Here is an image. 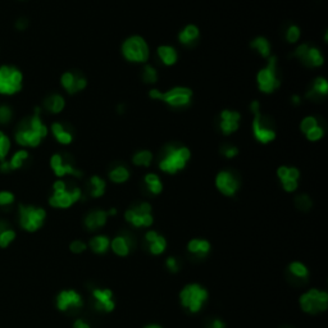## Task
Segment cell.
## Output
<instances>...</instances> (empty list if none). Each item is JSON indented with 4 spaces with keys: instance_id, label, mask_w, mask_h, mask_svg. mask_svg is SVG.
I'll list each match as a JSON object with an SVG mask.
<instances>
[{
    "instance_id": "9c48e42d",
    "label": "cell",
    "mask_w": 328,
    "mask_h": 328,
    "mask_svg": "<svg viewBox=\"0 0 328 328\" xmlns=\"http://www.w3.org/2000/svg\"><path fill=\"white\" fill-rule=\"evenodd\" d=\"M23 82V75L16 67L2 66L0 67V94L14 95L19 93Z\"/></svg>"
},
{
    "instance_id": "d4e9b609",
    "label": "cell",
    "mask_w": 328,
    "mask_h": 328,
    "mask_svg": "<svg viewBox=\"0 0 328 328\" xmlns=\"http://www.w3.org/2000/svg\"><path fill=\"white\" fill-rule=\"evenodd\" d=\"M157 54L159 56L160 62L163 64H166L167 67H171V66L176 64L177 61H178V53L171 45H160L157 49Z\"/></svg>"
},
{
    "instance_id": "4fadbf2b",
    "label": "cell",
    "mask_w": 328,
    "mask_h": 328,
    "mask_svg": "<svg viewBox=\"0 0 328 328\" xmlns=\"http://www.w3.org/2000/svg\"><path fill=\"white\" fill-rule=\"evenodd\" d=\"M292 55L299 59L305 66H308V67H320L324 63V56H323L322 51L319 49L314 48V46L307 45V44H302V45L296 46Z\"/></svg>"
},
{
    "instance_id": "ac0fdd59",
    "label": "cell",
    "mask_w": 328,
    "mask_h": 328,
    "mask_svg": "<svg viewBox=\"0 0 328 328\" xmlns=\"http://www.w3.org/2000/svg\"><path fill=\"white\" fill-rule=\"evenodd\" d=\"M50 167L56 177H64L67 174L73 177H82V172L73 167L70 162H66L62 154H54L50 158Z\"/></svg>"
},
{
    "instance_id": "d590c367",
    "label": "cell",
    "mask_w": 328,
    "mask_h": 328,
    "mask_svg": "<svg viewBox=\"0 0 328 328\" xmlns=\"http://www.w3.org/2000/svg\"><path fill=\"white\" fill-rule=\"evenodd\" d=\"M128 178H130V171L123 166L114 167L109 172V180L114 184H123V182L128 181Z\"/></svg>"
},
{
    "instance_id": "bcb514c9",
    "label": "cell",
    "mask_w": 328,
    "mask_h": 328,
    "mask_svg": "<svg viewBox=\"0 0 328 328\" xmlns=\"http://www.w3.org/2000/svg\"><path fill=\"white\" fill-rule=\"evenodd\" d=\"M11 120H12L11 108L6 107V105H2V107H0V123L4 125V123H8Z\"/></svg>"
},
{
    "instance_id": "ffe728a7",
    "label": "cell",
    "mask_w": 328,
    "mask_h": 328,
    "mask_svg": "<svg viewBox=\"0 0 328 328\" xmlns=\"http://www.w3.org/2000/svg\"><path fill=\"white\" fill-rule=\"evenodd\" d=\"M61 83L70 95L85 90L87 86V80L82 76H76L73 72H66L62 75Z\"/></svg>"
},
{
    "instance_id": "3957f363",
    "label": "cell",
    "mask_w": 328,
    "mask_h": 328,
    "mask_svg": "<svg viewBox=\"0 0 328 328\" xmlns=\"http://www.w3.org/2000/svg\"><path fill=\"white\" fill-rule=\"evenodd\" d=\"M149 96L154 100H160L168 104L172 108H182L187 107L191 103L192 99V90L185 86H176L172 87L168 91L157 90V88H152L149 91Z\"/></svg>"
},
{
    "instance_id": "816d5d0a",
    "label": "cell",
    "mask_w": 328,
    "mask_h": 328,
    "mask_svg": "<svg viewBox=\"0 0 328 328\" xmlns=\"http://www.w3.org/2000/svg\"><path fill=\"white\" fill-rule=\"evenodd\" d=\"M73 328H91V327L85 322V320L77 319L75 322V324H73Z\"/></svg>"
},
{
    "instance_id": "44dd1931",
    "label": "cell",
    "mask_w": 328,
    "mask_h": 328,
    "mask_svg": "<svg viewBox=\"0 0 328 328\" xmlns=\"http://www.w3.org/2000/svg\"><path fill=\"white\" fill-rule=\"evenodd\" d=\"M134 246L135 241L132 240L131 235H128V233H123V235L117 236L110 243V248L113 249V251L118 256H127L130 254L131 249L134 248Z\"/></svg>"
},
{
    "instance_id": "e575fe53",
    "label": "cell",
    "mask_w": 328,
    "mask_h": 328,
    "mask_svg": "<svg viewBox=\"0 0 328 328\" xmlns=\"http://www.w3.org/2000/svg\"><path fill=\"white\" fill-rule=\"evenodd\" d=\"M288 273L292 276L293 278H296V280H307L308 276H309V271L308 268L305 267L303 263L300 261H293L288 265Z\"/></svg>"
},
{
    "instance_id": "f35d334b",
    "label": "cell",
    "mask_w": 328,
    "mask_h": 328,
    "mask_svg": "<svg viewBox=\"0 0 328 328\" xmlns=\"http://www.w3.org/2000/svg\"><path fill=\"white\" fill-rule=\"evenodd\" d=\"M11 149V141L4 132L0 131V162H3Z\"/></svg>"
},
{
    "instance_id": "d6986e66",
    "label": "cell",
    "mask_w": 328,
    "mask_h": 328,
    "mask_svg": "<svg viewBox=\"0 0 328 328\" xmlns=\"http://www.w3.org/2000/svg\"><path fill=\"white\" fill-rule=\"evenodd\" d=\"M94 305L98 310L102 312H112L114 309L113 302V292L108 288H94L93 290Z\"/></svg>"
},
{
    "instance_id": "f5cc1de1",
    "label": "cell",
    "mask_w": 328,
    "mask_h": 328,
    "mask_svg": "<svg viewBox=\"0 0 328 328\" xmlns=\"http://www.w3.org/2000/svg\"><path fill=\"white\" fill-rule=\"evenodd\" d=\"M291 102H292L295 105H299L300 103H302V98H300L299 95H292V98H291Z\"/></svg>"
},
{
    "instance_id": "484cf974",
    "label": "cell",
    "mask_w": 328,
    "mask_h": 328,
    "mask_svg": "<svg viewBox=\"0 0 328 328\" xmlns=\"http://www.w3.org/2000/svg\"><path fill=\"white\" fill-rule=\"evenodd\" d=\"M27 158H28V153H27L26 150H18V152L12 157V159L9 160V162L3 163V164L0 166V169H2V172L16 171V169H19L22 166H23V163L26 162Z\"/></svg>"
},
{
    "instance_id": "d6a6232c",
    "label": "cell",
    "mask_w": 328,
    "mask_h": 328,
    "mask_svg": "<svg viewBox=\"0 0 328 328\" xmlns=\"http://www.w3.org/2000/svg\"><path fill=\"white\" fill-rule=\"evenodd\" d=\"M107 184L99 176H93L90 178V194L93 198H100L105 192Z\"/></svg>"
},
{
    "instance_id": "603a6c76",
    "label": "cell",
    "mask_w": 328,
    "mask_h": 328,
    "mask_svg": "<svg viewBox=\"0 0 328 328\" xmlns=\"http://www.w3.org/2000/svg\"><path fill=\"white\" fill-rule=\"evenodd\" d=\"M108 213L105 211H93L86 216L85 218V226L86 228L90 229V231H95V229H99L107 223L108 219Z\"/></svg>"
},
{
    "instance_id": "6da1fadb",
    "label": "cell",
    "mask_w": 328,
    "mask_h": 328,
    "mask_svg": "<svg viewBox=\"0 0 328 328\" xmlns=\"http://www.w3.org/2000/svg\"><path fill=\"white\" fill-rule=\"evenodd\" d=\"M46 135H48V127L41 121L40 108H38L35 110V114L19 126L16 134V141L21 146L36 147L41 144Z\"/></svg>"
},
{
    "instance_id": "ee69618b",
    "label": "cell",
    "mask_w": 328,
    "mask_h": 328,
    "mask_svg": "<svg viewBox=\"0 0 328 328\" xmlns=\"http://www.w3.org/2000/svg\"><path fill=\"white\" fill-rule=\"evenodd\" d=\"M295 204H296V206L300 209V211H304V212L309 211V209L312 208V200H310L309 196L305 194H302L299 195V196H296V199H295Z\"/></svg>"
},
{
    "instance_id": "f546056e",
    "label": "cell",
    "mask_w": 328,
    "mask_h": 328,
    "mask_svg": "<svg viewBox=\"0 0 328 328\" xmlns=\"http://www.w3.org/2000/svg\"><path fill=\"white\" fill-rule=\"evenodd\" d=\"M250 46L251 49L258 51L263 58L268 59L271 56V50H272V48H271V43L268 41V39H265L264 36H258V38L254 39L250 43Z\"/></svg>"
},
{
    "instance_id": "c3c4849f",
    "label": "cell",
    "mask_w": 328,
    "mask_h": 328,
    "mask_svg": "<svg viewBox=\"0 0 328 328\" xmlns=\"http://www.w3.org/2000/svg\"><path fill=\"white\" fill-rule=\"evenodd\" d=\"M166 264H167V268H168V270L171 271V272H173V273L178 272V270H180L178 260H177V259L174 258V256H171V258L167 259Z\"/></svg>"
},
{
    "instance_id": "1f68e13d",
    "label": "cell",
    "mask_w": 328,
    "mask_h": 328,
    "mask_svg": "<svg viewBox=\"0 0 328 328\" xmlns=\"http://www.w3.org/2000/svg\"><path fill=\"white\" fill-rule=\"evenodd\" d=\"M110 246V240L107 237V236H95L94 238L90 240V248L94 253L96 254H104L105 251L109 249Z\"/></svg>"
},
{
    "instance_id": "7402d4cb",
    "label": "cell",
    "mask_w": 328,
    "mask_h": 328,
    "mask_svg": "<svg viewBox=\"0 0 328 328\" xmlns=\"http://www.w3.org/2000/svg\"><path fill=\"white\" fill-rule=\"evenodd\" d=\"M145 240H146L147 249L153 255H160L163 251L166 250L167 248V241L166 238L163 237L162 235H159L155 231H149L145 235Z\"/></svg>"
},
{
    "instance_id": "8d00e7d4",
    "label": "cell",
    "mask_w": 328,
    "mask_h": 328,
    "mask_svg": "<svg viewBox=\"0 0 328 328\" xmlns=\"http://www.w3.org/2000/svg\"><path fill=\"white\" fill-rule=\"evenodd\" d=\"M153 162V153L150 150H140L132 157V163L137 167H149Z\"/></svg>"
},
{
    "instance_id": "db71d44e",
    "label": "cell",
    "mask_w": 328,
    "mask_h": 328,
    "mask_svg": "<svg viewBox=\"0 0 328 328\" xmlns=\"http://www.w3.org/2000/svg\"><path fill=\"white\" fill-rule=\"evenodd\" d=\"M17 24H18V28H24V27H26V24H27V22L26 21H19Z\"/></svg>"
},
{
    "instance_id": "83f0119b",
    "label": "cell",
    "mask_w": 328,
    "mask_h": 328,
    "mask_svg": "<svg viewBox=\"0 0 328 328\" xmlns=\"http://www.w3.org/2000/svg\"><path fill=\"white\" fill-rule=\"evenodd\" d=\"M187 250L192 255H196L199 258H204L208 255V253L211 251V244L206 240H200V238H194L187 245Z\"/></svg>"
},
{
    "instance_id": "7dc6e473",
    "label": "cell",
    "mask_w": 328,
    "mask_h": 328,
    "mask_svg": "<svg viewBox=\"0 0 328 328\" xmlns=\"http://www.w3.org/2000/svg\"><path fill=\"white\" fill-rule=\"evenodd\" d=\"M70 249L72 253L80 254V253H82V251L86 250V244L82 243V241H80V240H76L71 244Z\"/></svg>"
},
{
    "instance_id": "8992f818",
    "label": "cell",
    "mask_w": 328,
    "mask_h": 328,
    "mask_svg": "<svg viewBox=\"0 0 328 328\" xmlns=\"http://www.w3.org/2000/svg\"><path fill=\"white\" fill-rule=\"evenodd\" d=\"M206 299H208V291L198 283L185 286L180 293L182 307L189 310L190 313L200 312Z\"/></svg>"
},
{
    "instance_id": "2e32d148",
    "label": "cell",
    "mask_w": 328,
    "mask_h": 328,
    "mask_svg": "<svg viewBox=\"0 0 328 328\" xmlns=\"http://www.w3.org/2000/svg\"><path fill=\"white\" fill-rule=\"evenodd\" d=\"M277 176L281 180V184L285 191L293 192L299 186V177L300 171L296 167H288V166H281L277 169Z\"/></svg>"
},
{
    "instance_id": "5b68a950",
    "label": "cell",
    "mask_w": 328,
    "mask_h": 328,
    "mask_svg": "<svg viewBox=\"0 0 328 328\" xmlns=\"http://www.w3.org/2000/svg\"><path fill=\"white\" fill-rule=\"evenodd\" d=\"M122 54L126 61L132 62V63H145L149 59L150 50L144 38L134 35L123 41Z\"/></svg>"
},
{
    "instance_id": "e0dca14e",
    "label": "cell",
    "mask_w": 328,
    "mask_h": 328,
    "mask_svg": "<svg viewBox=\"0 0 328 328\" xmlns=\"http://www.w3.org/2000/svg\"><path fill=\"white\" fill-rule=\"evenodd\" d=\"M216 186L226 196H233L238 190V180L229 171H221L216 177Z\"/></svg>"
},
{
    "instance_id": "836d02e7",
    "label": "cell",
    "mask_w": 328,
    "mask_h": 328,
    "mask_svg": "<svg viewBox=\"0 0 328 328\" xmlns=\"http://www.w3.org/2000/svg\"><path fill=\"white\" fill-rule=\"evenodd\" d=\"M144 181H145V184H146L147 190H149L153 195H158L162 192L163 184H162V180L159 178V176H158V174L147 173L146 176L144 177Z\"/></svg>"
},
{
    "instance_id": "74e56055",
    "label": "cell",
    "mask_w": 328,
    "mask_h": 328,
    "mask_svg": "<svg viewBox=\"0 0 328 328\" xmlns=\"http://www.w3.org/2000/svg\"><path fill=\"white\" fill-rule=\"evenodd\" d=\"M142 81L147 85L155 83L158 81V71L153 66H149V64L144 66V68H142Z\"/></svg>"
},
{
    "instance_id": "30bf717a",
    "label": "cell",
    "mask_w": 328,
    "mask_h": 328,
    "mask_svg": "<svg viewBox=\"0 0 328 328\" xmlns=\"http://www.w3.org/2000/svg\"><path fill=\"white\" fill-rule=\"evenodd\" d=\"M46 212L34 205H19V224L28 232H35L44 224Z\"/></svg>"
},
{
    "instance_id": "cb8c5ba5",
    "label": "cell",
    "mask_w": 328,
    "mask_h": 328,
    "mask_svg": "<svg viewBox=\"0 0 328 328\" xmlns=\"http://www.w3.org/2000/svg\"><path fill=\"white\" fill-rule=\"evenodd\" d=\"M200 36V29L198 26L195 24H187L185 26V28H182V31L178 34V41L182 45H194L196 43V40Z\"/></svg>"
},
{
    "instance_id": "f1b7e54d",
    "label": "cell",
    "mask_w": 328,
    "mask_h": 328,
    "mask_svg": "<svg viewBox=\"0 0 328 328\" xmlns=\"http://www.w3.org/2000/svg\"><path fill=\"white\" fill-rule=\"evenodd\" d=\"M51 132H53L54 137L56 141L62 145H70L73 141V136L70 131L64 128V126L59 122H54L51 125Z\"/></svg>"
},
{
    "instance_id": "6f0895ef",
    "label": "cell",
    "mask_w": 328,
    "mask_h": 328,
    "mask_svg": "<svg viewBox=\"0 0 328 328\" xmlns=\"http://www.w3.org/2000/svg\"><path fill=\"white\" fill-rule=\"evenodd\" d=\"M0 233H2V231H0Z\"/></svg>"
},
{
    "instance_id": "8fae6325",
    "label": "cell",
    "mask_w": 328,
    "mask_h": 328,
    "mask_svg": "<svg viewBox=\"0 0 328 328\" xmlns=\"http://www.w3.org/2000/svg\"><path fill=\"white\" fill-rule=\"evenodd\" d=\"M300 307L305 313H309V314L324 312L328 308V293L325 291L312 288L302 295Z\"/></svg>"
},
{
    "instance_id": "7a4b0ae2",
    "label": "cell",
    "mask_w": 328,
    "mask_h": 328,
    "mask_svg": "<svg viewBox=\"0 0 328 328\" xmlns=\"http://www.w3.org/2000/svg\"><path fill=\"white\" fill-rule=\"evenodd\" d=\"M164 153L166 154L159 162V169L168 174H174L185 169L190 158H191V152L186 146L171 145V146H167L164 149Z\"/></svg>"
},
{
    "instance_id": "277c9868",
    "label": "cell",
    "mask_w": 328,
    "mask_h": 328,
    "mask_svg": "<svg viewBox=\"0 0 328 328\" xmlns=\"http://www.w3.org/2000/svg\"><path fill=\"white\" fill-rule=\"evenodd\" d=\"M53 195L49 199V204L54 208L67 209L77 203L82 198V191L78 187L68 189L67 184L62 180L54 182L53 185Z\"/></svg>"
},
{
    "instance_id": "f907efd6",
    "label": "cell",
    "mask_w": 328,
    "mask_h": 328,
    "mask_svg": "<svg viewBox=\"0 0 328 328\" xmlns=\"http://www.w3.org/2000/svg\"><path fill=\"white\" fill-rule=\"evenodd\" d=\"M208 328H224V323L221 319H213L208 323Z\"/></svg>"
},
{
    "instance_id": "52a82bcc",
    "label": "cell",
    "mask_w": 328,
    "mask_h": 328,
    "mask_svg": "<svg viewBox=\"0 0 328 328\" xmlns=\"http://www.w3.org/2000/svg\"><path fill=\"white\" fill-rule=\"evenodd\" d=\"M250 109L253 112V135L256 141L260 144H270L275 141L277 137V132L271 127L268 123H265L264 117L260 113V103L258 100H254L250 105Z\"/></svg>"
},
{
    "instance_id": "9a60e30c",
    "label": "cell",
    "mask_w": 328,
    "mask_h": 328,
    "mask_svg": "<svg viewBox=\"0 0 328 328\" xmlns=\"http://www.w3.org/2000/svg\"><path fill=\"white\" fill-rule=\"evenodd\" d=\"M241 114L236 110H222L219 114V130L223 135L229 136L231 134L236 132L240 127Z\"/></svg>"
},
{
    "instance_id": "ba28073f",
    "label": "cell",
    "mask_w": 328,
    "mask_h": 328,
    "mask_svg": "<svg viewBox=\"0 0 328 328\" xmlns=\"http://www.w3.org/2000/svg\"><path fill=\"white\" fill-rule=\"evenodd\" d=\"M256 82L261 93L272 94L280 87V80L277 77V56L271 55L264 68H261L256 75Z\"/></svg>"
},
{
    "instance_id": "681fc988",
    "label": "cell",
    "mask_w": 328,
    "mask_h": 328,
    "mask_svg": "<svg viewBox=\"0 0 328 328\" xmlns=\"http://www.w3.org/2000/svg\"><path fill=\"white\" fill-rule=\"evenodd\" d=\"M222 154H223L224 157L229 158V159H232V158H235L236 155L238 154V149L236 146H226L222 150Z\"/></svg>"
},
{
    "instance_id": "7bdbcfd3",
    "label": "cell",
    "mask_w": 328,
    "mask_h": 328,
    "mask_svg": "<svg viewBox=\"0 0 328 328\" xmlns=\"http://www.w3.org/2000/svg\"><path fill=\"white\" fill-rule=\"evenodd\" d=\"M305 136H307V139L309 140V141H319V140L324 136V130H323V127H320V126L318 125L310 131H308L307 134H305Z\"/></svg>"
},
{
    "instance_id": "f6af8a7d",
    "label": "cell",
    "mask_w": 328,
    "mask_h": 328,
    "mask_svg": "<svg viewBox=\"0 0 328 328\" xmlns=\"http://www.w3.org/2000/svg\"><path fill=\"white\" fill-rule=\"evenodd\" d=\"M14 203V195L9 191H0V206H8Z\"/></svg>"
},
{
    "instance_id": "ab89813d",
    "label": "cell",
    "mask_w": 328,
    "mask_h": 328,
    "mask_svg": "<svg viewBox=\"0 0 328 328\" xmlns=\"http://www.w3.org/2000/svg\"><path fill=\"white\" fill-rule=\"evenodd\" d=\"M300 36H302V31H300L299 26H296V24L290 26L287 28V31H286V40H287L290 44L297 43Z\"/></svg>"
},
{
    "instance_id": "4316f807",
    "label": "cell",
    "mask_w": 328,
    "mask_h": 328,
    "mask_svg": "<svg viewBox=\"0 0 328 328\" xmlns=\"http://www.w3.org/2000/svg\"><path fill=\"white\" fill-rule=\"evenodd\" d=\"M328 94V82L324 77H317L312 83V87L307 93V98H325Z\"/></svg>"
},
{
    "instance_id": "7c38bea8",
    "label": "cell",
    "mask_w": 328,
    "mask_h": 328,
    "mask_svg": "<svg viewBox=\"0 0 328 328\" xmlns=\"http://www.w3.org/2000/svg\"><path fill=\"white\" fill-rule=\"evenodd\" d=\"M125 218L136 228L152 226L154 218L152 216V205L149 203H140L132 206L125 213Z\"/></svg>"
},
{
    "instance_id": "5bb4252c",
    "label": "cell",
    "mask_w": 328,
    "mask_h": 328,
    "mask_svg": "<svg viewBox=\"0 0 328 328\" xmlns=\"http://www.w3.org/2000/svg\"><path fill=\"white\" fill-rule=\"evenodd\" d=\"M83 300L80 293L75 290H64L56 296V308L62 312L78 310L82 308Z\"/></svg>"
},
{
    "instance_id": "9f6ffc18",
    "label": "cell",
    "mask_w": 328,
    "mask_h": 328,
    "mask_svg": "<svg viewBox=\"0 0 328 328\" xmlns=\"http://www.w3.org/2000/svg\"><path fill=\"white\" fill-rule=\"evenodd\" d=\"M145 328H162V327H160V325H158V324H150V325H146Z\"/></svg>"
},
{
    "instance_id": "60d3db41",
    "label": "cell",
    "mask_w": 328,
    "mask_h": 328,
    "mask_svg": "<svg viewBox=\"0 0 328 328\" xmlns=\"http://www.w3.org/2000/svg\"><path fill=\"white\" fill-rule=\"evenodd\" d=\"M14 238H16V232H14L13 229H4V231H2V233H0V246H2V248H7Z\"/></svg>"
},
{
    "instance_id": "b9f144b4",
    "label": "cell",
    "mask_w": 328,
    "mask_h": 328,
    "mask_svg": "<svg viewBox=\"0 0 328 328\" xmlns=\"http://www.w3.org/2000/svg\"><path fill=\"white\" fill-rule=\"evenodd\" d=\"M315 126H318V120L314 117V115H308L300 123V130H302L303 134H307L308 131H310L312 128H314Z\"/></svg>"
},
{
    "instance_id": "4dcf8cb0",
    "label": "cell",
    "mask_w": 328,
    "mask_h": 328,
    "mask_svg": "<svg viewBox=\"0 0 328 328\" xmlns=\"http://www.w3.org/2000/svg\"><path fill=\"white\" fill-rule=\"evenodd\" d=\"M45 107L46 109L50 113H54V114H58L66 107V100L62 95H58V94H54V95L49 96L48 99L45 100Z\"/></svg>"
},
{
    "instance_id": "11a10c76",
    "label": "cell",
    "mask_w": 328,
    "mask_h": 328,
    "mask_svg": "<svg viewBox=\"0 0 328 328\" xmlns=\"http://www.w3.org/2000/svg\"><path fill=\"white\" fill-rule=\"evenodd\" d=\"M107 213H108V216H115V214H117V209L113 208V209H110L109 212H107Z\"/></svg>"
}]
</instances>
